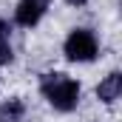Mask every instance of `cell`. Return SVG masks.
I'll return each instance as SVG.
<instances>
[{
  "label": "cell",
  "instance_id": "obj_1",
  "mask_svg": "<svg viewBox=\"0 0 122 122\" xmlns=\"http://www.w3.org/2000/svg\"><path fill=\"white\" fill-rule=\"evenodd\" d=\"M40 91L57 111H74L80 99V85L65 74H46L40 80Z\"/></svg>",
  "mask_w": 122,
  "mask_h": 122
},
{
  "label": "cell",
  "instance_id": "obj_2",
  "mask_svg": "<svg viewBox=\"0 0 122 122\" xmlns=\"http://www.w3.org/2000/svg\"><path fill=\"white\" fill-rule=\"evenodd\" d=\"M65 57L74 62H88L97 57V37L88 29H77L65 40Z\"/></svg>",
  "mask_w": 122,
  "mask_h": 122
},
{
  "label": "cell",
  "instance_id": "obj_3",
  "mask_svg": "<svg viewBox=\"0 0 122 122\" xmlns=\"http://www.w3.org/2000/svg\"><path fill=\"white\" fill-rule=\"evenodd\" d=\"M46 9H48V0H20L17 11H14V20L20 26H34V23H40Z\"/></svg>",
  "mask_w": 122,
  "mask_h": 122
},
{
  "label": "cell",
  "instance_id": "obj_4",
  "mask_svg": "<svg viewBox=\"0 0 122 122\" xmlns=\"http://www.w3.org/2000/svg\"><path fill=\"white\" fill-rule=\"evenodd\" d=\"M119 91H122V74H108L102 82H99V88H97V97L102 99V102H114L117 97H119Z\"/></svg>",
  "mask_w": 122,
  "mask_h": 122
},
{
  "label": "cell",
  "instance_id": "obj_5",
  "mask_svg": "<svg viewBox=\"0 0 122 122\" xmlns=\"http://www.w3.org/2000/svg\"><path fill=\"white\" fill-rule=\"evenodd\" d=\"M23 114H26V105L20 99H9L0 105V122H20Z\"/></svg>",
  "mask_w": 122,
  "mask_h": 122
},
{
  "label": "cell",
  "instance_id": "obj_6",
  "mask_svg": "<svg viewBox=\"0 0 122 122\" xmlns=\"http://www.w3.org/2000/svg\"><path fill=\"white\" fill-rule=\"evenodd\" d=\"M6 62H11V46L6 37H0V65H6Z\"/></svg>",
  "mask_w": 122,
  "mask_h": 122
},
{
  "label": "cell",
  "instance_id": "obj_7",
  "mask_svg": "<svg viewBox=\"0 0 122 122\" xmlns=\"http://www.w3.org/2000/svg\"><path fill=\"white\" fill-rule=\"evenodd\" d=\"M6 31H9V26H6V23L0 20V37H6Z\"/></svg>",
  "mask_w": 122,
  "mask_h": 122
},
{
  "label": "cell",
  "instance_id": "obj_8",
  "mask_svg": "<svg viewBox=\"0 0 122 122\" xmlns=\"http://www.w3.org/2000/svg\"><path fill=\"white\" fill-rule=\"evenodd\" d=\"M65 3H71V6H82V3H88V0H65Z\"/></svg>",
  "mask_w": 122,
  "mask_h": 122
}]
</instances>
